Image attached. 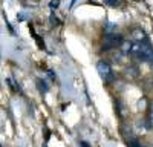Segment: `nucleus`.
Instances as JSON below:
<instances>
[{
	"mask_svg": "<svg viewBox=\"0 0 153 147\" xmlns=\"http://www.w3.org/2000/svg\"><path fill=\"white\" fill-rule=\"evenodd\" d=\"M136 60L144 61V63L153 65V48L147 39H138L130 45V51H129Z\"/></svg>",
	"mask_w": 153,
	"mask_h": 147,
	"instance_id": "f257e3e1",
	"label": "nucleus"
},
{
	"mask_svg": "<svg viewBox=\"0 0 153 147\" xmlns=\"http://www.w3.org/2000/svg\"><path fill=\"white\" fill-rule=\"evenodd\" d=\"M97 68H98V72H100L101 78H103L104 81H109L112 78V69H110L109 63H106V61H100Z\"/></svg>",
	"mask_w": 153,
	"mask_h": 147,
	"instance_id": "f03ea898",
	"label": "nucleus"
},
{
	"mask_svg": "<svg viewBox=\"0 0 153 147\" xmlns=\"http://www.w3.org/2000/svg\"><path fill=\"white\" fill-rule=\"evenodd\" d=\"M130 147H141V146H139L138 141H132V143H130Z\"/></svg>",
	"mask_w": 153,
	"mask_h": 147,
	"instance_id": "7ed1b4c3",
	"label": "nucleus"
},
{
	"mask_svg": "<svg viewBox=\"0 0 153 147\" xmlns=\"http://www.w3.org/2000/svg\"><path fill=\"white\" fill-rule=\"evenodd\" d=\"M150 122L153 124V109H152V115H150Z\"/></svg>",
	"mask_w": 153,
	"mask_h": 147,
	"instance_id": "20e7f679",
	"label": "nucleus"
}]
</instances>
